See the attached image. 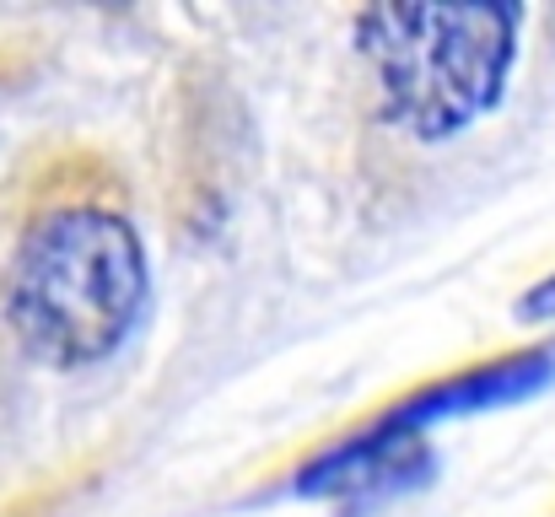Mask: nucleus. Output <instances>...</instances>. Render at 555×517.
Instances as JSON below:
<instances>
[{"label":"nucleus","mask_w":555,"mask_h":517,"mask_svg":"<svg viewBox=\"0 0 555 517\" xmlns=\"http://www.w3.org/2000/svg\"><path fill=\"white\" fill-rule=\"evenodd\" d=\"M555 383V340L524 345V350H507V356H486V361H469V366H453L431 383H415L404 399H393L388 421L399 426H415V431H431L442 421H464V415H486V410H507V404H524L534 393H545Z\"/></svg>","instance_id":"4"},{"label":"nucleus","mask_w":555,"mask_h":517,"mask_svg":"<svg viewBox=\"0 0 555 517\" xmlns=\"http://www.w3.org/2000/svg\"><path fill=\"white\" fill-rule=\"evenodd\" d=\"M513 319H518V324H555V270L545 275V281H534V286L518 297Z\"/></svg>","instance_id":"5"},{"label":"nucleus","mask_w":555,"mask_h":517,"mask_svg":"<svg viewBox=\"0 0 555 517\" xmlns=\"http://www.w3.org/2000/svg\"><path fill=\"white\" fill-rule=\"evenodd\" d=\"M377 119L421 146L475 130L507 92L524 49L513 0H383L351 22Z\"/></svg>","instance_id":"2"},{"label":"nucleus","mask_w":555,"mask_h":517,"mask_svg":"<svg viewBox=\"0 0 555 517\" xmlns=\"http://www.w3.org/2000/svg\"><path fill=\"white\" fill-rule=\"evenodd\" d=\"M146 297L152 259L119 189L43 183L0 270V324L16 350L49 372H87L135 335Z\"/></svg>","instance_id":"1"},{"label":"nucleus","mask_w":555,"mask_h":517,"mask_svg":"<svg viewBox=\"0 0 555 517\" xmlns=\"http://www.w3.org/2000/svg\"><path fill=\"white\" fill-rule=\"evenodd\" d=\"M437 475L431 431L399 426L388 415H372L362 426L324 442L313 458H302L286 480L297 502H319L346 517H377L383 507L415 496Z\"/></svg>","instance_id":"3"}]
</instances>
